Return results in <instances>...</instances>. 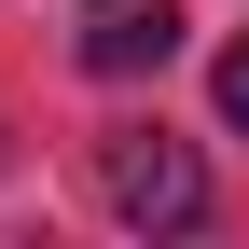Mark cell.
<instances>
[{"instance_id":"obj_3","label":"cell","mask_w":249,"mask_h":249,"mask_svg":"<svg viewBox=\"0 0 249 249\" xmlns=\"http://www.w3.org/2000/svg\"><path fill=\"white\" fill-rule=\"evenodd\" d=\"M208 97H222V124L249 139V42H222V70H208Z\"/></svg>"},{"instance_id":"obj_1","label":"cell","mask_w":249,"mask_h":249,"mask_svg":"<svg viewBox=\"0 0 249 249\" xmlns=\"http://www.w3.org/2000/svg\"><path fill=\"white\" fill-rule=\"evenodd\" d=\"M97 194H111V222H139V235H194L208 222V166L180 139H152V124L97 139Z\"/></svg>"},{"instance_id":"obj_2","label":"cell","mask_w":249,"mask_h":249,"mask_svg":"<svg viewBox=\"0 0 249 249\" xmlns=\"http://www.w3.org/2000/svg\"><path fill=\"white\" fill-rule=\"evenodd\" d=\"M166 55H180V14L166 0H111V14L83 28V70L97 83H139V70H166Z\"/></svg>"}]
</instances>
